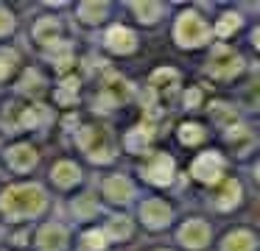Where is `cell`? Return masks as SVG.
<instances>
[{"mask_svg":"<svg viewBox=\"0 0 260 251\" xmlns=\"http://www.w3.org/2000/svg\"><path fill=\"white\" fill-rule=\"evenodd\" d=\"M3 206H6L12 215H23V212H40L45 206V195L34 187H17L9 190L3 195Z\"/></svg>","mask_w":260,"mask_h":251,"instance_id":"1","label":"cell"},{"mask_svg":"<svg viewBox=\"0 0 260 251\" xmlns=\"http://www.w3.org/2000/svg\"><path fill=\"white\" fill-rule=\"evenodd\" d=\"M221 170H224V162H221V156L213 154V151L202 154L190 167V173L199 178V184H215L218 176H221Z\"/></svg>","mask_w":260,"mask_h":251,"instance_id":"2","label":"cell"},{"mask_svg":"<svg viewBox=\"0 0 260 251\" xmlns=\"http://www.w3.org/2000/svg\"><path fill=\"white\" fill-rule=\"evenodd\" d=\"M143 176L148 178L151 184H171V178H174V159L165 154L159 156H151L148 159V165H143Z\"/></svg>","mask_w":260,"mask_h":251,"instance_id":"3","label":"cell"},{"mask_svg":"<svg viewBox=\"0 0 260 251\" xmlns=\"http://www.w3.org/2000/svg\"><path fill=\"white\" fill-rule=\"evenodd\" d=\"M238 67H241V56L226 50V48H218L213 53V59H210V73L218 78H230Z\"/></svg>","mask_w":260,"mask_h":251,"instance_id":"4","label":"cell"},{"mask_svg":"<svg viewBox=\"0 0 260 251\" xmlns=\"http://www.w3.org/2000/svg\"><path fill=\"white\" fill-rule=\"evenodd\" d=\"M107 42L115 53H132L135 50V33L126 31V28H112L107 33Z\"/></svg>","mask_w":260,"mask_h":251,"instance_id":"5","label":"cell"},{"mask_svg":"<svg viewBox=\"0 0 260 251\" xmlns=\"http://www.w3.org/2000/svg\"><path fill=\"white\" fill-rule=\"evenodd\" d=\"M215 201H218V206L221 209H232V206L241 201V187H238L235 182H226L224 184V190H221L218 195H215Z\"/></svg>","mask_w":260,"mask_h":251,"instance_id":"6","label":"cell"},{"mask_svg":"<svg viewBox=\"0 0 260 251\" xmlns=\"http://www.w3.org/2000/svg\"><path fill=\"white\" fill-rule=\"evenodd\" d=\"M204 139V128L199 123H185L179 128V142L182 145H199Z\"/></svg>","mask_w":260,"mask_h":251,"instance_id":"7","label":"cell"},{"mask_svg":"<svg viewBox=\"0 0 260 251\" xmlns=\"http://www.w3.org/2000/svg\"><path fill=\"white\" fill-rule=\"evenodd\" d=\"M53 178H56V184L62 182V187H73L76 178H79V173H76V167H70V165H56L53 167Z\"/></svg>","mask_w":260,"mask_h":251,"instance_id":"8","label":"cell"},{"mask_svg":"<svg viewBox=\"0 0 260 251\" xmlns=\"http://www.w3.org/2000/svg\"><path fill=\"white\" fill-rule=\"evenodd\" d=\"M235 22L241 25V17H238V14H226L224 20H221V25H218V33H224V37H226V33H232V31H235Z\"/></svg>","mask_w":260,"mask_h":251,"instance_id":"9","label":"cell"},{"mask_svg":"<svg viewBox=\"0 0 260 251\" xmlns=\"http://www.w3.org/2000/svg\"><path fill=\"white\" fill-rule=\"evenodd\" d=\"M9 56L12 53H0V81H6L9 76H12V70H14V64H17V61H14V64H9Z\"/></svg>","mask_w":260,"mask_h":251,"instance_id":"10","label":"cell"}]
</instances>
